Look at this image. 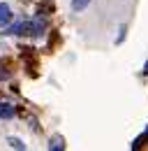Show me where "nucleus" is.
<instances>
[{"label": "nucleus", "instance_id": "nucleus-1", "mask_svg": "<svg viewBox=\"0 0 148 151\" xmlns=\"http://www.w3.org/2000/svg\"><path fill=\"white\" fill-rule=\"evenodd\" d=\"M14 105H9V102H0V119H14Z\"/></svg>", "mask_w": 148, "mask_h": 151}, {"label": "nucleus", "instance_id": "nucleus-2", "mask_svg": "<svg viewBox=\"0 0 148 151\" xmlns=\"http://www.w3.org/2000/svg\"><path fill=\"white\" fill-rule=\"evenodd\" d=\"M12 19V12H9V5L7 2H0V26H5V23H9Z\"/></svg>", "mask_w": 148, "mask_h": 151}, {"label": "nucleus", "instance_id": "nucleus-3", "mask_svg": "<svg viewBox=\"0 0 148 151\" xmlns=\"http://www.w3.org/2000/svg\"><path fill=\"white\" fill-rule=\"evenodd\" d=\"M88 2H90V0H72V9L74 12H81V9L88 7Z\"/></svg>", "mask_w": 148, "mask_h": 151}, {"label": "nucleus", "instance_id": "nucleus-4", "mask_svg": "<svg viewBox=\"0 0 148 151\" xmlns=\"http://www.w3.org/2000/svg\"><path fill=\"white\" fill-rule=\"evenodd\" d=\"M49 149H65V142H63V137H53V139L49 142Z\"/></svg>", "mask_w": 148, "mask_h": 151}, {"label": "nucleus", "instance_id": "nucleus-5", "mask_svg": "<svg viewBox=\"0 0 148 151\" xmlns=\"http://www.w3.org/2000/svg\"><path fill=\"white\" fill-rule=\"evenodd\" d=\"M9 147H14V149H26V144H23L21 139H16V137H9Z\"/></svg>", "mask_w": 148, "mask_h": 151}, {"label": "nucleus", "instance_id": "nucleus-6", "mask_svg": "<svg viewBox=\"0 0 148 151\" xmlns=\"http://www.w3.org/2000/svg\"><path fill=\"white\" fill-rule=\"evenodd\" d=\"M146 139H148V130L144 132V135H141V137H139V139H137L134 144H132V149H139V144H141V142H146Z\"/></svg>", "mask_w": 148, "mask_h": 151}]
</instances>
